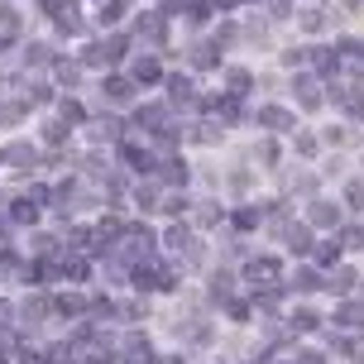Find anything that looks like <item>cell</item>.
<instances>
[{"mask_svg": "<svg viewBox=\"0 0 364 364\" xmlns=\"http://www.w3.org/2000/svg\"><path fill=\"white\" fill-rule=\"evenodd\" d=\"M134 77H139V82H159V63H139Z\"/></svg>", "mask_w": 364, "mask_h": 364, "instance_id": "6da1fadb", "label": "cell"}, {"mask_svg": "<svg viewBox=\"0 0 364 364\" xmlns=\"http://www.w3.org/2000/svg\"><path fill=\"white\" fill-rule=\"evenodd\" d=\"M264 125H273V129H283V125H288V115H283V110H264Z\"/></svg>", "mask_w": 364, "mask_h": 364, "instance_id": "7a4b0ae2", "label": "cell"}, {"mask_svg": "<svg viewBox=\"0 0 364 364\" xmlns=\"http://www.w3.org/2000/svg\"><path fill=\"white\" fill-rule=\"evenodd\" d=\"M106 96H110V101H125V96H129V87H125V82H110V87H106Z\"/></svg>", "mask_w": 364, "mask_h": 364, "instance_id": "3957f363", "label": "cell"}]
</instances>
